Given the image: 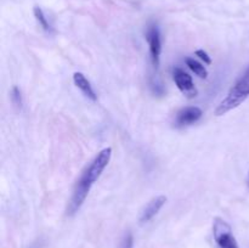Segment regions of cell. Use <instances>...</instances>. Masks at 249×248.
Masks as SVG:
<instances>
[{"mask_svg":"<svg viewBox=\"0 0 249 248\" xmlns=\"http://www.w3.org/2000/svg\"><path fill=\"white\" fill-rule=\"evenodd\" d=\"M185 61H186L187 67H189L190 70L195 73V74L198 75L199 78H203V79H206L207 75H208V71L206 70V67H204L202 63H199L198 61H196L195 58H191V57H187Z\"/></svg>","mask_w":249,"mask_h":248,"instance_id":"9","label":"cell"},{"mask_svg":"<svg viewBox=\"0 0 249 248\" xmlns=\"http://www.w3.org/2000/svg\"><path fill=\"white\" fill-rule=\"evenodd\" d=\"M11 100H12V102H14L15 106H17V107H19V108H21L22 105H23V99H22L21 90H19L17 87L12 88Z\"/></svg>","mask_w":249,"mask_h":248,"instance_id":"11","label":"cell"},{"mask_svg":"<svg viewBox=\"0 0 249 248\" xmlns=\"http://www.w3.org/2000/svg\"><path fill=\"white\" fill-rule=\"evenodd\" d=\"M213 235L219 248H238V243L232 235L230 225L223 219L216 218L214 220Z\"/></svg>","mask_w":249,"mask_h":248,"instance_id":"3","label":"cell"},{"mask_svg":"<svg viewBox=\"0 0 249 248\" xmlns=\"http://www.w3.org/2000/svg\"><path fill=\"white\" fill-rule=\"evenodd\" d=\"M33 12H34V16H36V21H38V23L40 24L41 28H43L44 31H45V32L53 31V28H51V26H50V23H49L48 18H46L45 14H44V11L40 9V7L36 6V7H34Z\"/></svg>","mask_w":249,"mask_h":248,"instance_id":"10","label":"cell"},{"mask_svg":"<svg viewBox=\"0 0 249 248\" xmlns=\"http://www.w3.org/2000/svg\"><path fill=\"white\" fill-rule=\"evenodd\" d=\"M165 202H167V197L165 196H157L155 197V198L151 199L147 203V206L143 208L142 213H141V223H147V221H150L153 216L157 215V213L160 211V208L164 206Z\"/></svg>","mask_w":249,"mask_h":248,"instance_id":"7","label":"cell"},{"mask_svg":"<svg viewBox=\"0 0 249 248\" xmlns=\"http://www.w3.org/2000/svg\"><path fill=\"white\" fill-rule=\"evenodd\" d=\"M249 96V67L243 73L242 77L236 82L228 92L226 97H224L223 101L216 107L215 114L216 116H223L230 112L231 109L236 108L240 106L242 102L246 101V99Z\"/></svg>","mask_w":249,"mask_h":248,"instance_id":"2","label":"cell"},{"mask_svg":"<svg viewBox=\"0 0 249 248\" xmlns=\"http://www.w3.org/2000/svg\"><path fill=\"white\" fill-rule=\"evenodd\" d=\"M119 248H134V237L131 235V232L124 233Z\"/></svg>","mask_w":249,"mask_h":248,"instance_id":"12","label":"cell"},{"mask_svg":"<svg viewBox=\"0 0 249 248\" xmlns=\"http://www.w3.org/2000/svg\"><path fill=\"white\" fill-rule=\"evenodd\" d=\"M112 150L109 147L104 148L97 153L96 157L90 162V164L85 168L84 172L80 175L79 180L75 184L74 190H73V195L71 197V201L67 207V214L68 215H74L83 203L87 199L88 195H89L90 190H91L92 185L96 182V180L101 177L102 172L105 168L108 165L109 159H111Z\"/></svg>","mask_w":249,"mask_h":248,"instance_id":"1","label":"cell"},{"mask_svg":"<svg viewBox=\"0 0 249 248\" xmlns=\"http://www.w3.org/2000/svg\"><path fill=\"white\" fill-rule=\"evenodd\" d=\"M73 82H74V84L77 85L78 89H80V91H82L85 96L89 97V99L92 100V101H96L97 100L96 92H95V90L92 89L90 82L85 78V75L83 74V73L75 72L74 74H73Z\"/></svg>","mask_w":249,"mask_h":248,"instance_id":"8","label":"cell"},{"mask_svg":"<svg viewBox=\"0 0 249 248\" xmlns=\"http://www.w3.org/2000/svg\"><path fill=\"white\" fill-rule=\"evenodd\" d=\"M202 114V109L199 107L196 106H190V107H185V108L180 109L177 114V118H175V124L177 126H186V125H191V124L196 123L201 119Z\"/></svg>","mask_w":249,"mask_h":248,"instance_id":"6","label":"cell"},{"mask_svg":"<svg viewBox=\"0 0 249 248\" xmlns=\"http://www.w3.org/2000/svg\"><path fill=\"white\" fill-rule=\"evenodd\" d=\"M146 40L150 46L151 61L156 68L160 66V53H162V41H160V32L157 24L152 23L148 26L146 32Z\"/></svg>","mask_w":249,"mask_h":248,"instance_id":"4","label":"cell"},{"mask_svg":"<svg viewBox=\"0 0 249 248\" xmlns=\"http://www.w3.org/2000/svg\"><path fill=\"white\" fill-rule=\"evenodd\" d=\"M196 55L198 56V57L201 58V60H203L204 63H207V65H211V63H212L211 57H209V55L204 50H197L196 51Z\"/></svg>","mask_w":249,"mask_h":248,"instance_id":"13","label":"cell"},{"mask_svg":"<svg viewBox=\"0 0 249 248\" xmlns=\"http://www.w3.org/2000/svg\"><path fill=\"white\" fill-rule=\"evenodd\" d=\"M248 184H249V175H248Z\"/></svg>","mask_w":249,"mask_h":248,"instance_id":"14","label":"cell"},{"mask_svg":"<svg viewBox=\"0 0 249 248\" xmlns=\"http://www.w3.org/2000/svg\"><path fill=\"white\" fill-rule=\"evenodd\" d=\"M173 78H174L177 87L185 96L190 97V99L197 96V89L194 84V80H192L191 75L187 74L185 71H182L181 68H175L173 71Z\"/></svg>","mask_w":249,"mask_h":248,"instance_id":"5","label":"cell"}]
</instances>
